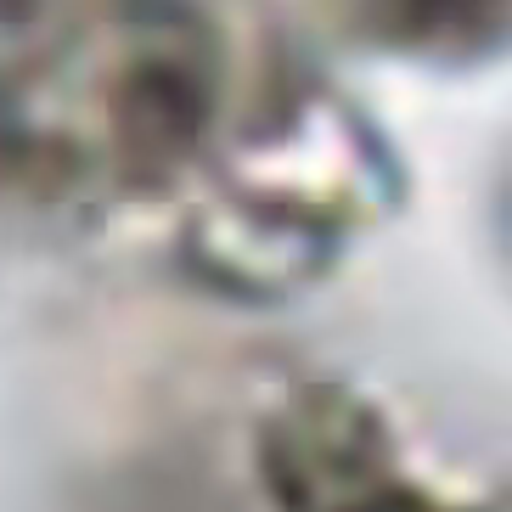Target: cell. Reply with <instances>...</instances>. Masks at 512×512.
Segmentation results:
<instances>
[{
  "label": "cell",
  "mask_w": 512,
  "mask_h": 512,
  "mask_svg": "<svg viewBox=\"0 0 512 512\" xmlns=\"http://www.w3.org/2000/svg\"><path fill=\"white\" fill-rule=\"evenodd\" d=\"M254 473L276 512H496L417 479L383 406L338 377L287 389L259 417Z\"/></svg>",
  "instance_id": "obj_3"
},
{
  "label": "cell",
  "mask_w": 512,
  "mask_h": 512,
  "mask_svg": "<svg viewBox=\"0 0 512 512\" xmlns=\"http://www.w3.org/2000/svg\"><path fill=\"white\" fill-rule=\"evenodd\" d=\"M237 107L214 0H0V197L107 220L209 175Z\"/></svg>",
  "instance_id": "obj_1"
},
{
  "label": "cell",
  "mask_w": 512,
  "mask_h": 512,
  "mask_svg": "<svg viewBox=\"0 0 512 512\" xmlns=\"http://www.w3.org/2000/svg\"><path fill=\"white\" fill-rule=\"evenodd\" d=\"M400 164L372 124L304 74L271 79L181 203V259L242 304L321 282L394 209Z\"/></svg>",
  "instance_id": "obj_2"
},
{
  "label": "cell",
  "mask_w": 512,
  "mask_h": 512,
  "mask_svg": "<svg viewBox=\"0 0 512 512\" xmlns=\"http://www.w3.org/2000/svg\"><path fill=\"white\" fill-rule=\"evenodd\" d=\"M321 12L355 46L434 68L496 57L507 40V0H321Z\"/></svg>",
  "instance_id": "obj_4"
}]
</instances>
